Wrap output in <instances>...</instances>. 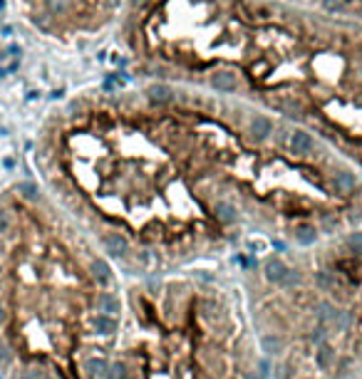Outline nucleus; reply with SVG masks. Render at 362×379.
Wrapping results in <instances>:
<instances>
[{
	"label": "nucleus",
	"instance_id": "obj_1",
	"mask_svg": "<svg viewBox=\"0 0 362 379\" xmlns=\"http://www.w3.org/2000/svg\"><path fill=\"white\" fill-rule=\"evenodd\" d=\"M102 250L30 183L0 196V379H104L119 317Z\"/></svg>",
	"mask_w": 362,
	"mask_h": 379
},
{
	"label": "nucleus",
	"instance_id": "obj_2",
	"mask_svg": "<svg viewBox=\"0 0 362 379\" xmlns=\"http://www.w3.org/2000/svg\"><path fill=\"white\" fill-rule=\"evenodd\" d=\"M127 379H238L253 367L241 337L238 312L226 295L196 280H156L132 290Z\"/></svg>",
	"mask_w": 362,
	"mask_h": 379
},
{
	"label": "nucleus",
	"instance_id": "obj_3",
	"mask_svg": "<svg viewBox=\"0 0 362 379\" xmlns=\"http://www.w3.org/2000/svg\"><path fill=\"white\" fill-rule=\"evenodd\" d=\"M263 278H265V283H270V285H278L280 283V278L286 275V260L283 258H268L265 263H263Z\"/></svg>",
	"mask_w": 362,
	"mask_h": 379
},
{
	"label": "nucleus",
	"instance_id": "obj_4",
	"mask_svg": "<svg viewBox=\"0 0 362 379\" xmlns=\"http://www.w3.org/2000/svg\"><path fill=\"white\" fill-rule=\"evenodd\" d=\"M333 188H335V194L338 196H345V194H352L355 188H357V178L355 174L345 171V169H338L333 174Z\"/></svg>",
	"mask_w": 362,
	"mask_h": 379
},
{
	"label": "nucleus",
	"instance_id": "obj_5",
	"mask_svg": "<svg viewBox=\"0 0 362 379\" xmlns=\"http://www.w3.org/2000/svg\"><path fill=\"white\" fill-rule=\"evenodd\" d=\"M270 132H273V122H270L268 117H263V114H253V117H251V122H248V134H251V139L263 141V139L270 136Z\"/></svg>",
	"mask_w": 362,
	"mask_h": 379
},
{
	"label": "nucleus",
	"instance_id": "obj_6",
	"mask_svg": "<svg viewBox=\"0 0 362 379\" xmlns=\"http://www.w3.org/2000/svg\"><path fill=\"white\" fill-rule=\"evenodd\" d=\"M313 146H315L313 134H308L305 129H298V132L290 134V149H293V154L305 156V154H310V151H313Z\"/></svg>",
	"mask_w": 362,
	"mask_h": 379
},
{
	"label": "nucleus",
	"instance_id": "obj_7",
	"mask_svg": "<svg viewBox=\"0 0 362 379\" xmlns=\"http://www.w3.org/2000/svg\"><path fill=\"white\" fill-rule=\"evenodd\" d=\"M211 87L218 89V92H233L236 89V74L233 72H226V69L211 74Z\"/></svg>",
	"mask_w": 362,
	"mask_h": 379
},
{
	"label": "nucleus",
	"instance_id": "obj_8",
	"mask_svg": "<svg viewBox=\"0 0 362 379\" xmlns=\"http://www.w3.org/2000/svg\"><path fill=\"white\" fill-rule=\"evenodd\" d=\"M146 99L151 104H167V102H171V89L167 85H151L146 89Z\"/></svg>",
	"mask_w": 362,
	"mask_h": 379
},
{
	"label": "nucleus",
	"instance_id": "obj_9",
	"mask_svg": "<svg viewBox=\"0 0 362 379\" xmlns=\"http://www.w3.org/2000/svg\"><path fill=\"white\" fill-rule=\"evenodd\" d=\"M45 5H48V10L52 15H62L70 8V0H45Z\"/></svg>",
	"mask_w": 362,
	"mask_h": 379
},
{
	"label": "nucleus",
	"instance_id": "obj_10",
	"mask_svg": "<svg viewBox=\"0 0 362 379\" xmlns=\"http://www.w3.org/2000/svg\"><path fill=\"white\" fill-rule=\"evenodd\" d=\"M323 8L330 10V13H338L345 8V0H323Z\"/></svg>",
	"mask_w": 362,
	"mask_h": 379
},
{
	"label": "nucleus",
	"instance_id": "obj_11",
	"mask_svg": "<svg viewBox=\"0 0 362 379\" xmlns=\"http://www.w3.org/2000/svg\"><path fill=\"white\" fill-rule=\"evenodd\" d=\"M144 3H146V0H132V5H134V8H142Z\"/></svg>",
	"mask_w": 362,
	"mask_h": 379
},
{
	"label": "nucleus",
	"instance_id": "obj_12",
	"mask_svg": "<svg viewBox=\"0 0 362 379\" xmlns=\"http://www.w3.org/2000/svg\"><path fill=\"white\" fill-rule=\"evenodd\" d=\"M107 5H112V8H114V5H119V0H107Z\"/></svg>",
	"mask_w": 362,
	"mask_h": 379
},
{
	"label": "nucleus",
	"instance_id": "obj_13",
	"mask_svg": "<svg viewBox=\"0 0 362 379\" xmlns=\"http://www.w3.org/2000/svg\"><path fill=\"white\" fill-rule=\"evenodd\" d=\"M0 8H3V0H0Z\"/></svg>",
	"mask_w": 362,
	"mask_h": 379
}]
</instances>
